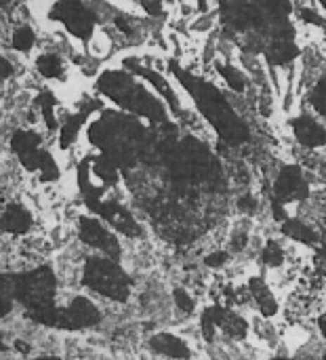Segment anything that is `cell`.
<instances>
[{
  "instance_id": "1",
  "label": "cell",
  "mask_w": 326,
  "mask_h": 360,
  "mask_svg": "<svg viewBox=\"0 0 326 360\" xmlns=\"http://www.w3.org/2000/svg\"><path fill=\"white\" fill-rule=\"evenodd\" d=\"M196 99L200 101L204 114L217 124L219 133L230 141V143H240L247 137V129L244 124L234 116V112L228 108V103L223 101V97L217 93V89L196 82V91H194Z\"/></svg>"
},
{
  "instance_id": "2",
  "label": "cell",
  "mask_w": 326,
  "mask_h": 360,
  "mask_svg": "<svg viewBox=\"0 0 326 360\" xmlns=\"http://www.w3.org/2000/svg\"><path fill=\"white\" fill-rule=\"evenodd\" d=\"M84 281L91 289L99 291L105 297L114 300H126L129 295V281L120 272L118 266L103 262V259H91L84 270Z\"/></svg>"
},
{
  "instance_id": "3",
  "label": "cell",
  "mask_w": 326,
  "mask_h": 360,
  "mask_svg": "<svg viewBox=\"0 0 326 360\" xmlns=\"http://www.w3.org/2000/svg\"><path fill=\"white\" fill-rule=\"evenodd\" d=\"M97 323H99V312L86 300H76L67 310L57 312V325H61L65 329H84V327H93Z\"/></svg>"
},
{
  "instance_id": "4",
  "label": "cell",
  "mask_w": 326,
  "mask_h": 360,
  "mask_svg": "<svg viewBox=\"0 0 326 360\" xmlns=\"http://www.w3.org/2000/svg\"><path fill=\"white\" fill-rule=\"evenodd\" d=\"M57 17L63 19V23L76 34V36H89L93 30V17L91 13L74 0H67L63 4H59L57 8Z\"/></svg>"
},
{
  "instance_id": "5",
  "label": "cell",
  "mask_w": 326,
  "mask_h": 360,
  "mask_svg": "<svg viewBox=\"0 0 326 360\" xmlns=\"http://www.w3.org/2000/svg\"><path fill=\"white\" fill-rule=\"evenodd\" d=\"M80 236L91 247H97V249H101V251H105L110 255L118 253V245L112 238V234L103 226L93 221V219H80Z\"/></svg>"
},
{
  "instance_id": "6",
  "label": "cell",
  "mask_w": 326,
  "mask_h": 360,
  "mask_svg": "<svg viewBox=\"0 0 326 360\" xmlns=\"http://www.w3.org/2000/svg\"><path fill=\"white\" fill-rule=\"evenodd\" d=\"M276 194L280 200H293L306 194V184L301 177V171L297 167H287L278 181H276Z\"/></svg>"
},
{
  "instance_id": "7",
  "label": "cell",
  "mask_w": 326,
  "mask_h": 360,
  "mask_svg": "<svg viewBox=\"0 0 326 360\" xmlns=\"http://www.w3.org/2000/svg\"><path fill=\"white\" fill-rule=\"evenodd\" d=\"M295 135L301 143L306 146H322L326 143V131L314 120L301 118L295 122Z\"/></svg>"
},
{
  "instance_id": "8",
  "label": "cell",
  "mask_w": 326,
  "mask_h": 360,
  "mask_svg": "<svg viewBox=\"0 0 326 360\" xmlns=\"http://www.w3.org/2000/svg\"><path fill=\"white\" fill-rule=\"evenodd\" d=\"M2 224H4V230H8V232H13V234H23V232H27L30 230V226H32V217H30V213L23 209V207H8L6 211H4V217H2Z\"/></svg>"
},
{
  "instance_id": "9",
  "label": "cell",
  "mask_w": 326,
  "mask_h": 360,
  "mask_svg": "<svg viewBox=\"0 0 326 360\" xmlns=\"http://www.w3.org/2000/svg\"><path fill=\"white\" fill-rule=\"evenodd\" d=\"M152 348L156 352L164 354V356H177V359L190 356V350L185 348V344L181 340L173 338V335H158V338H154L152 340Z\"/></svg>"
},
{
  "instance_id": "10",
  "label": "cell",
  "mask_w": 326,
  "mask_h": 360,
  "mask_svg": "<svg viewBox=\"0 0 326 360\" xmlns=\"http://www.w3.org/2000/svg\"><path fill=\"white\" fill-rule=\"evenodd\" d=\"M38 135L36 133H30V131H19L13 135V150L17 152V156H23V154H30V152H36L38 150Z\"/></svg>"
},
{
  "instance_id": "11",
  "label": "cell",
  "mask_w": 326,
  "mask_h": 360,
  "mask_svg": "<svg viewBox=\"0 0 326 360\" xmlns=\"http://www.w3.org/2000/svg\"><path fill=\"white\" fill-rule=\"evenodd\" d=\"M251 289H253V295L257 297L261 310L268 312V314H274V312H276V302H274V297L270 295V291H268L259 281H253V283H251Z\"/></svg>"
},
{
  "instance_id": "12",
  "label": "cell",
  "mask_w": 326,
  "mask_h": 360,
  "mask_svg": "<svg viewBox=\"0 0 326 360\" xmlns=\"http://www.w3.org/2000/svg\"><path fill=\"white\" fill-rule=\"evenodd\" d=\"M285 232L291 236V238H295V240H301V243H314L316 240V232H312L308 226H304V224H297V221H289L287 226H285Z\"/></svg>"
},
{
  "instance_id": "13",
  "label": "cell",
  "mask_w": 326,
  "mask_h": 360,
  "mask_svg": "<svg viewBox=\"0 0 326 360\" xmlns=\"http://www.w3.org/2000/svg\"><path fill=\"white\" fill-rule=\"evenodd\" d=\"M270 57H272V61H276V63L289 61V59L295 57V46H293L289 40H278V42L270 49Z\"/></svg>"
},
{
  "instance_id": "14",
  "label": "cell",
  "mask_w": 326,
  "mask_h": 360,
  "mask_svg": "<svg viewBox=\"0 0 326 360\" xmlns=\"http://www.w3.org/2000/svg\"><path fill=\"white\" fill-rule=\"evenodd\" d=\"M61 59L59 57H55V55H42L40 59H38V70H40V74H44V76H59L61 74Z\"/></svg>"
},
{
  "instance_id": "15",
  "label": "cell",
  "mask_w": 326,
  "mask_h": 360,
  "mask_svg": "<svg viewBox=\"0 0 326 360\" xmlns=\"http://www.w3.org/2000/svg\"><path fill=\"white\" fill-rule=\"evenodd\" d=\"M32 44H34V32H32L27 25L19 27V30L13 34V46H15V49H19V51H27Z\"/></svg>"
},
{
  "instance_id": "16",
  "label": "cell",
  "mask_w": 326,
  "mask_h": 360,
  "mask_svg": "<svg viewBox=\"0 0 326 360\" xmlns=\"http://www.w3.org/2000/svg\"><path fill=\"white\" fill-rule=\"evenodd\" d=\"M80 116H76V118H70L67 120V124H63V131H61V146H67V143H72V139L76 137V133H78V129H80Z\"/></svg>"
},
{
  "instance_id": "17",
  "label": "cell",
  "mask_w": 326,
  "mask_h": 360,
  "mask_svg": "<svg viewBox=\"0 0 326 360\" xmlns=\"http://www.w3.org/2000/svg\"><path fill=\"white\" fill-rule=\"evenodd\" d=\"M263 262L268 266H280L282 264V249L276 243H268V247L263 251Z\"/></svg>"
},
{
  "instance_id": "18",
  "label": "cell",
  "mask_w": 326,
  "mask_h": 360,
  "mask_svg": "<svg viewBox=\"0 0 326 360\" xmlns=\"http://www.w3.org/2000/svg\"><path fill=\"white\" fill-rule=\"evenodd\" d=\"M221 74H223V78L228 80V84H230L234 91H242V89H244V78H242L234 68H221Z\"/></svg>"
},
{
  "instance_id": "19",
  "label": "cell",
  "mask_w": 326,
  "mask_h": 360,
  "mask_svg": "<svg viewBox=\"0 0 326 360\" xmlns=\"http://www.w3.org/2000/svg\"><path fill=\"white\" fill-rule=\"evenodd\" d=\"M95 173H97L99 177H103L105 181H116V169H114V165H112L110 160H105V158H101V160L97 162Z\"/></svg>"
},
{
  "instance_id": "20",
  "label": "cell",
  "mask_w": 326,
  "mask_h": 360,
  "mask_svg": "<svg viewBox=\"0 0 326 360\" xmlns=\"http://www.w3.org/2000/svg\"><path fill=\"white\" fill-rule=\"evenodd\" d=\"M175 302H177V306H179L183 312H192V310H194V302L188 297L185 291H175Z\"/></svg>"
},
{
  "instance_id": "21",
  "label": "cell",
  "mask_w": 326,
  "mask_h": 360,
  "mask_svg": "<svg viewBox=\"0 0 326 360\" xmlns=\"http://www.w3.org/2000/svg\"><path fill=\"white\" fill-rule=\"evenodd\" d=\"M226 259H228V255L226 253H211L209 257H207V266H211V268H219V266H223L226 264Z\"/></svg>"
},
{
  "instance_id": "22",
  "label": "cell",
  "mask_w": 326,
  "mask_h": 360,
  "mask_svg": "<svg viewBox=\"0 0 326 360\" xmlns=\"http://www.w3.org/2000/svg\"><path fill=\"white\" fill-rule=\"evenodd\" d=\"M143 2V6H145V11H150L152 15H158L162 8H160V0H141Z\"/></svg>"
},
{
  "instance_id": "23",
  "label": "cell",
  "mask_w": 326,
  "mask_h": 360,
  "mask_svg": "<svg viewBox=\"0 0 326 360\" xmlns=\"http://www.w3.org/2000/svg\"><path fill=\"white\" fill-rule=\"evenodd\" d=\"M240 207H242V211H253L255 200H253L251 196H247V198H242V200H240Z\"/></svg>"
}]
</instances>
